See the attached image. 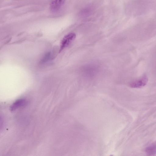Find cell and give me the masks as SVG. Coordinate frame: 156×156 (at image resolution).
Wrapping results in <instances>:
<instances>
[{
    "label": "cell",
    "mask_w": 156,
    "mask_h": 156,
    "mask_svg": "<svg viewBox=\"0 0 156 156\" xmlns=\"http://www.w3.org/2000/svg\"><path fill=\"white\" fill-rule=\"evenodd\" d=\"M76 34L74 33H69L62 38L61 43L60 51L66 47L75 38Z\"/></svg>",
    "instance_id": "obj_1"
},
{
    "label": "cell",
    "mask_w": 156,
    "mask_h": 156,
    "mask_svg": "<svg viewBox=\"0 0 156 156\" xmlns=\"http://www.w3.org/2000/svg\"><path fill=\"white\" fill-rule=\"evenodd\" d=\"M148 79L146 76H144L141 78L136 80L130 84V87L134 88H139L145 86L147 82Z\"/></svg>",
    "instance_id": "obj_2"
},
{
    "label": "cell",
    "mask_w": 156,
    "mask_h": 156,
    "mask_svg": "<svg viewBox=\"0 0 156 156\" xmlns=\"http://www.w3.org/2000/svg\"><path fill=\"white\" fill-rule=\"evenodd\" d=\"M66 0H52L50 4V9L52 11L58 10L63 5Z\"/></svg>",
    "instance_id": "obj_3"
},
{
    "label": "cell",
    "mask_w": 156,
    "mask_h": 156,
    "mask_svg": "<svg viewBox=\"0 0 156 156\" xmlns=\"http://www.w3.org/2000/svg\"><path fill=\"white\" fill-rule=\"evenodd\" d=\"M27 103V101L25 99H20L16 101L11 106L10 110L13 112L19 108L25 105Z\"/></svg>",
    "instance_id": "obj_4"
},
{
    "label": "cell",
    "mask_w": 156,
    "mask_h": 156,
    "mask_svg": "<svg viewBox=\"0 0 156 156\" xmlns=\"http://www.w3.org/2000/svg\"><path fill=\"white\" fill-rule=\"evenodd\" d=\"M146 153L149 155H152L156 153V144H152L147 147L145 150Z\"/></svg>",
    "instance_id": "obj_5"
}]
</instances>
